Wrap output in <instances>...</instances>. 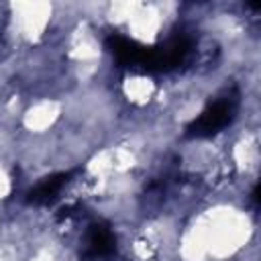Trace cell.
I'll list each match as a JSON object with an SVG mask.
<instances>
[{"instance_id":"obj_1","label":"cell","mask_w":261,"mask_h":261,"mask_svg":"<svg viewBox=\"0 0 261 261\" xmlns=\"http://www.w3.org/2000/svg\"><path fill=\"white\" fill-rule=\"evenodd\" d=\"M188 51H190V41L186 37H173L159 47H147L143 69H147V71L171 69L184 61Z\"/></svg>"},{"instance_id":"obj_2","label":"cell","mask_w":261,"mask_h":261,"mask_svg":"<svg viewBox=\"0 0 261 261\" xmlns=\"http://www.w3.org/2000/svg\"><path fill=\"white\" fill-rule=\"evenodd\" d=\"M234 114V104L232 100H218L212 106H208L190 126H188V137H210L224 128Z\"/></svg>"},{"instance_id":"obj_3","label":"cell","mask_w":261,"mask_h":261,"mask_svg":"<svg viewBox=\"0 0 261 261\" xmlns=\"http://www.w3.org/2000/svg\"><path fill=\"white\" fill-rule=\"evenodd\" d=\"M106 47L110 49V53L114 55V59L124 65V67H143L145 55H147V47L122 37V35H110L106 39Z\"/></svg>"},{"instance_id":"obj_4","label":"cell","mask_w":261,"mask_h":261,"mask_svg":"<svg viewBox=\"0 0 261 261\" xmlns=\"http://www.w3.org/2000/svg\"><path fill=\"white\" fill-rule=\"evenodd\" d=\"M114 245H116V239L112 234V230L98 222V224H92L90 230H88V237H86V255L88 257H104V255H110L114 251Z\"/></svg>"},{"instance_id":"obj_5","label":"cell","mask_w":261,"mask_h":261,"mask_svg":"<svg viewBox=\"0 0 261 261\" xmlns=\"http://www.w3.org/2000/svg\"><path fill=\"white\" fill-rule=\"evenodd\" d=\"M69 179V173H57V175H51V177H45L39 186H35L31 192H29V204H35V206H45V204H51L55 200V196L61 192V188L67 184Z\"/></svg>"}]
</instances>
